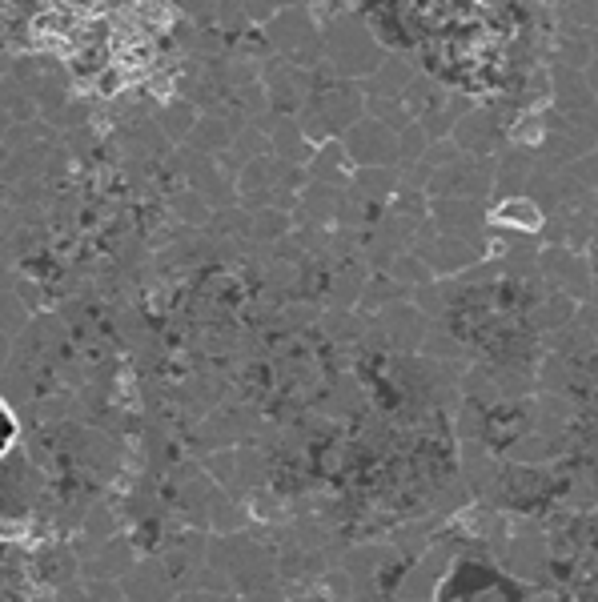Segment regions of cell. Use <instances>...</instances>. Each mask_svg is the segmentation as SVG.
Returning a JSON list of instances; mask_svg holds the SVG:
<instances>
[{"label":"cell","instance_id":"obj_1","mask_svg":"<svg viewBox=\"0 0 598 602\" xmlns=\"http://www.w3.org/2000/svg\"><path fill=\"white\" fill-rule=\"evenodd\" d=\"M498 221L518 229V233H538L542 229V209L530 201V197H510L502 209H498Z\"/></svg>","mask_w":598,"mask_h":602}]
</instances>
